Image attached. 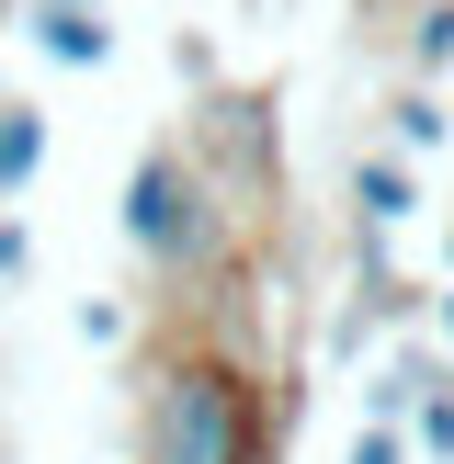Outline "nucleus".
Wrapping results in <instances>:
<instances>
[{
    "label": "nucleus",
    "mask_w": 454,
    "mask_h": 464,
    "mask_svg": "<svg viewBox=\"0 0 454 464\" xmlns=\"http://www.w3.org/2000/svg\"><path fill=\"white\" fill-rule=\"evenodd\" d=\"M420 329L443 340V362H454V284H431V306H420Z\"/></svg>",
    "instance_id": "4468645a"
},
{
    "label": "nucleus",
    "mask_w": 454,
    "mask_h": 464,
    "mask_svg": "<svg viewBox=\"0 0 454 464\" xmlns=\"http://www.w3.org/2000/svg\"><path fill=\"white\" fill-rule=\"evenodd\" d=\"M35 284V238H23V216H0V295Z\"/></svg>",
    "instance_id": "f8f14e48"
},
{
    "label": "nucleus",
    "mask_w": 454,
    "mask_h": 464,
    "mask_svg": "<svg viewBox=\"0 0 454 464\" xmlns=\"http://www.w3.org/2000/svg\"><path fill=\"white\" fill-rule=\"evenodd\" d=\"M23 12H103V0H23Z\"/></svg>",
    "instance_id": "2eb2a0df"
},
{
    "label": "nucleus",
    "mask_w": 454,
    "mask_h": 464,
    "mask_svg": "<svg viewBox=\"0 0 454 464\" xmlns=\"http://www.w3.org/2000/svg\"><path fill=\"white\" fill-rule=\"evenodd\" d=\"M398 57H409V80H431V91H443V68H454V0H409Z\"/></svg>",
    "instance_id": "1a4fd4ad"
},
{
    "label": "nucleus",
    "mask_w": 454,
    "mask_h": 464,
    "mask_svg": "<svg viewBox=\"0 0 454 464\" xmlns=\"http://www.w3.org/2000/svg\"><path fill=\"white\" fill-rule=\"evenodd\" d=\"M45 68H114V12H23Z\"/></svg>",
    "instance_id": "0eeeda50"
},
{
    "label": "nucleus",
    "mask_w": 454,
    "mask_h": 464,
    "mask_svg": "<svg viewBox=\"0 0 454 464\" xmlns=\"http://www.w3.org/2000/svg\"><path fill=\"white\" fill-rule=\"evenodd\" d=\"M443 385H454L443 340H431V329H386V352L363 362V430H409V408L443 397Z\"/></svg>",
    "instance_id": "20e7f679"
},
{
    "label": "nucleus",
    "mask_w": 454,
    "mask_h": 464,
    "mask_svg": "<svg viewBox=\"0 0 454 464\" xmlns=\"http://www.w3.org/2000/svg\"><path fill=\"white\" fill-rule=\"evenodd\" d=\"M182 159L216 181V204H227V216L284 193V125H272V102H262V91H204V102H193V136H182Z\"/></svg>",
    "instance_id": "7ed1b4c3"
},
{
    "label": "nucleus",
    "mask_w": 454,
    "mask_h": 464,
    "mask_svg": "<svg viewBox=\"0 0 454 464\" xmlns=\"http://www.w3.org/2000/svg\"><path fill=\"white\" fill-rule=\"evenodd\" d=\"M443 284H454V204H443Z\"/></svg>",
    "instance_id": "dca6fc26"
},
{
    "label": "nucleus",
    "mask_w": 454,
    "mask_h": 464,
    "mask_svg": "<svg viewBox=\"0 0 454 464\" xmlns=\"http://www.w3.org/2000/svg\"><path fill=\"white\" fill-rule=\"evenodd\" d=\"M409 453H420V464H454V385L409 408Z\"/></svg>",
    "instance_id": "9d476101"
},
{
    "label": "nucleus",
    "mask_w": 454,
    "mask_h": 464,
    "mask_svg": "<svg viewBox=\"0 0 454 464\" xmlns=\"http://www.w3.org/2000/svg\"><path fill=\"white\" fill-rule=\"evenodd\" d=\"M375 148L409 159V170H431V159L454 148V102H443L431 80H398V91H386V113H375Z\"/></svg>",
    "instance_id": "423d86ee"
},
{
    "label": "nucleus",
    "mask_w": 454,
    "mask_h": 464,
    "mask_svg": "<svg viewBox=\"0 0 454 464\" xmlns=\"http://www.w3.org/2000/svg\"><path fill=\"white\" fill-rule=\"evenodd\" d=\"M80 340H91V352H125V340H136V306H125V295H80Z\"/></svg>",
    "instance_id": "9b49d317"
},
{
    "label": "nucleus",
    "mask_w": 454,
    "mask_h": 464,
    "mask_svg": "<svg viewBox=\"0 0 454 464\" xmlns=\"http://www.w3.org/2000/svg\"><path fill=\"white\" fill-rule=\"evenodd\" d=\"M136 464H272V374L171 329L136 362Z\"/></svg>",
    "instance_id": "f257e3e1"
},
{
    "label": "nucleus",
    "mask_w": 454,
    "mask_h": 464,
    "mask_svg": "<svg viewBox=\"0 0 454 464\" xmlns=\"http://www.w3.org/2000/svg\"><path fill=\"white\" fill-rule=\"evenodd\" d=\"M340 204H352V238H398V227H420V170L386 148H363L352 170H340Z\"/></svg>",
    "instance_id": "39448f33"
},
{
    "label": "nucleus",
    "mask_w": 454,
    "mask_h": 464,
    "mask_svg": "<svg viewBox=\"0 0 454 464\" xmlns=\"http://www.w3.org/2000/svg\"><path fill=\"white\" fill-rule=\"evenodd\" d=\"M0 464H12V453H0Z\"/></svg>",
    "instance_id": "f3484780"
},
{
    "label": "nucleus",
    "mask_w": 454,
    "mask_h": 464,
    "mask_svg": "<svg viewBox=\"0 0 454 464\" xmlns=\"http://www.w3.org/2000/svg\"><path fill=\"white\" fill-rule=\"evenodd\" d=\"M340 464H420V453H409V430H352Z\"/></svg>",
    "instance_id": "ddd939ff"
},
{
    "label": "nucleus",
    "mask_w": 454,
    "mask_h": 464,
    "mask_svg": "<svg viewBox=\"0 0 454 464\" xmlns=\"http://www.w3.org/2000/svg\"><path fill=\"white\" fill-rule=\"evenodd\" d=\"M114 238L159 272V284H204V272L239 261V216L216 204V181L182 159V136L125 159V193H114Z\"/></svg>",
    "instance_id": "f03ea898"
},
{
    "label": "nucleus",
    "mask_w": 454,
    "mask_h": 464,
    "mask_svg": "<svg viewBox=\"0 0 454 464\" xmlns=\"http://www.w3.org/2000/svg\"><path fill=\"white\" fill-rule=\"evenodd\" d=\"M35 170H45V113L35 102H0V216L35 193Z\"/></svg>",
    "instance_id": "6e6552de"
}]
</instances>
